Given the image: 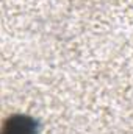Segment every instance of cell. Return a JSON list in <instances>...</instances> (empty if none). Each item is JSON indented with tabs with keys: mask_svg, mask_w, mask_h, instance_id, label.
Instances as JSON below:
<instances>
[{
	"mask_svg": "<svg viewBox=\"0 0 133 134\" xmlns=\"http://www.w3.org/2000/svg\"><path fill=\"white\" fill-rule=\"evenodd\" d=\"M2 134H38V123L30 115L14 114L5 120Z\"/></svg>",
	"mask_w": 133,
	"mask_h": 134,
	"instance_id": "cell-1",
	"label": "cell"
}]
</instances>
